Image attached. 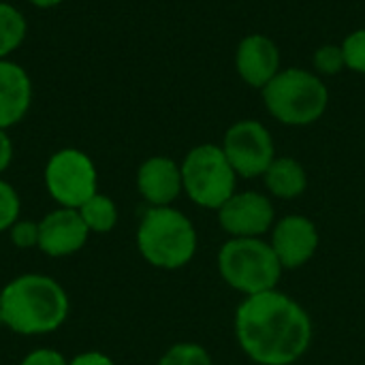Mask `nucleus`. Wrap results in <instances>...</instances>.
Listing matches in <instances>:
<instances>
[{
  "instance_id": "obj_1",
  "label": "nucleus",
  "mask_w": 365,
  "mask_h": 365,
  "mask_svg": "<svg viewBox=\"0 0 365 365\" xmlns=\"http://www.w3.org/2000/svg\"><path fill=\"white\" fill-rule=\"evenodd\" d=\"M242 351L259 365H291L312 342L308 312L280 291H265L242 302L235 314Z\"/></svg>"
},
{
  "instance_id": "obj_2",
  "label": "nucleus",
  "mask_w": 365,
  "mask_h": 365,
  "mask_svg": "<svg viewBox=\"0 0 365 365\" xmlns=\"http://www.w3.org/2000/svg\"><path fill=\"white\" fill-rule=\"evenodd\" d=\"M4 327L17 336H47L58 331L71 312L66 289L45 274H21L0 291Z\"/></svg>"
},
{
  "instance_id": "obj_3",
  "label": "nucleus",
  "mask_w": 365,
  "mask_h": 365,
  "mask_svg": "<svg viewBox=\"0 0 365 365\" xmlns=\"http://www.w3.org/2000/svg\"><path fill=\"white\" fill-rule=\"evenodd\" d=\"M137 248L152 267L180 269L197 252L195 225L171 205L148 207L137 227Z\"/></svg>"
},
{
  "instance_id": "obj_4",
  "label": "nucleus",
  "mask_w": 365,
  "mask_h": 365,
  "mask_svg": "<svg viewBox=\"0 0 365 365\" xmlns=\"http://www.w3.org/2000/svg\"><path fill=\"white\" fill-rule=\"evenodd\" d=\"M261 92L267 111L287 126L314 124L329 105L327 86L306 68L280 71Z\"/></svg>"
},
{
  "instance_id": "obj_5",
  "label": "nucleus",
  "mask_w": 365,
  "mask_h": 365,
  "mask_svg": "<svg viewBox=\"0 0 365 365\" xmlns=\"http://www.w3.org/2000/svg\"><path fill=\"white\" fill-rule=\"evenodd\" d=\"M218 269L229 287L250 297L274 291L284 267L272 244L259 237H233L218 252Z\"/></svg>"
},
{
  "instance_id": "obj_6",
  "label": "nucleus",
  "mask_w": 365,
  "mask_h": 365,
  "mask_svg": "<svg viewBox=\"0 0 365 365\" xmlns=\"http://www.w3.org/2000/svg\"><path fill=\"white\" fill-rule=\"evenodd\" d=\"M182 184L188 199L207 210H220L233 195L237 173L220 145L203 143L182 160Z\"/></svg>"
},
{
  "instance_id": "obj_7",
  "label": "nucleus",
  "mask_w": 365,
  "mask_h": 365,
  "mask_svg": "<svg viewBox=\"0 0 365 365\" xmlns=\"http://www.w3.org/2000/svg\"><path fill=\"white\" fill-rule=\"evenodd\" d=\"M47 195L58 207L79 210L98 192V171L94 160L79 148H62L53 152L43 171Z\"/></svg>"
},
{
  "instance_id": "obj_8",
  "label": "nucleus",
  "mask_w": 365,
  "mask_h": 365,
  "mask_svg": "<svg viewBox=\"0 0 365 365\" xmlns=\"http://www.w3.org/2000/svg\"><path fill=\"white\" fill-rule=\"evenodd\" d=\"M222 152L240 178L265 175L276 158V148L269 130L257 120H240L225 133Z\"/></svg>"
},
{
  "instance_id": "obj_9",
  "label": "nucleus",
  "mask_w": 365,
  "mask_h": 365,
  "mask_svg": "<svg viewBox=\"0 0 365 365\" xmlns=\"http://www.w3.org/2000/svg\"><path fill=\"white\" fill-rule=\"evenodd\" d=\"M92 233L73 207H56L38 220V250L51 259L79 252Z\"/></svg>"
},
{
  "instance_id": "obj_10",
  "label": "nucleus",
  "mask_w": 365,
  "mask_h": 365,
  "mask_svg": "<svg viewBox=\"0 0 365 365\" xmlns=\"http://www.w3.org/2000/svg\"><path fill=\"white\" fill-rule=\"evenodd\" d=\"M218 220L233 237H259L274 225V205L261 192H235L218 210Z\"/></svg>"
},
{
  "instance_id": "obj_11",
  "label": "nucleus",
  "mask_w": 365,
  "mask_h": 365,
  "mask_svg": "<svg viewBox=\"0 0 365 365\" xmlns=\"http://www.w3.org/2000/svg\"><path fill=\"white\" fill-rule=\"evenodd\" d=\"M272 248L282 267H302L314 257L319 248V231L306 216H287L274 227Z\"/></svg>"
},
{
  "instance_id": "obj_12",
  "label": "nucleus",
  "mask_w": 365,
  "mask_h": 365,
  "mask_svg": "<svg viewBox=\"0 0 365 365\" xmlns=\"http://www.w3.org/2000/svg\"><path fill=\"white\" fill-rule=\"evenodd\" d=\"M235 68L248 86L263 90L282 71L280 49L265 34H248L237 45Z\"/></svg>"
},
{
  "instance_id": "obj_13",
  "label": "nucleus",
  "mask_w": 365,
  "mask_h": 365,
  "mask_svg": "<svg viewBox=\"0 0 365 365\" xmlns=\"http://www.w3.org/2000/svg\"><path fill=\"white\" fill-rule=\"evenodd\" d=\"M137 190L150 207L171 205L184 190L182 167L169 156H152L143 160L137 169Z\"/></svg>"
},
{
  "instance_id": "obj_14",
  "label": "nucleus",
  "mask_w": 365,
  "mask_h": 365,
  "mask_svg": "<svg viewBox=\"0 0 365 365\" xmlns=\"http://www.w3.org/2000/svg\"><path fill=\"white\" fill-rule=\"evenodd\" d=\"M34 86L28 71L9 60H0V128L17 126L30 111Z\"/></svg>"
},
{
  "instance_id": "obj_15",
  "label": "nucleus",
  "mask_w": 365,
  "mask_h": 365,
  "mask_svg": "<svg viewBox=\"0 0 365 365\" xmlns=\"http://www.w3.org/2000/svg\"><path fill=\"white\" fill-rule=\"evenodd\" d=\"M265 186L267 190L278 199H297L304 195L308 186V175L302 163H297L291 156L274 158L269 169L265 171Z\"/></svg>"
},
{
  "instance_id": "obj_16",
  "label": "nucleus",
  "mask_w": 365,
  "mask_h": 365,
  "mask_svg": "<svg viewBox=\"0 0 365 365\" xmlns=\"http://www.w3.org/2000/svg\"><path fill=\"white\" fill-rule=\"evenodd\" d=\"M26 15L11 2L0 0V60H9L26 41Z\"/></svg>"
},
{
  "instance_id": "obj_17",
  "label": "nucleus",
  "mask_w": 365,
  "mask_h": 365,
  "mask_svg": "<svg viewBox=\"0 0 365 365\" xmlns=\"http://www.w3.org/2000/svg\"><path fill=\"white\" fill-rule=\"evenodd\" d=\"M77 212L83 218L90 233H109L113 231L120 218L115 201L103 192H96L94 197H90Z\"/></svg>"
},
{
  "instance_id": "obj_18",
  "label": "nucleus",
  "mask_w": 365,
  "mask_h": 365,
  "mask_svg": "<svg viewBox=\"0 0 365 365\" xmlns=\"http://www.w3.org/2000/svg\"><path fill=\"white\" fill-rule=\"evenodd\" d=\"M156 365H214L210 353L195 342H180L167 349Z\"/></svg>"
},
{
  "instance_id": "obj_19",
  "label": "nucleus",
  "mask_w": 365,
  "mask_h": 365,
  "mask_svg": "<svg viewBox=\"0 0 365 365\" xmlns=\"http://www.w3.org/2000/svg\"><path fill=\"white\" fill-rule=\"evenodd\" d=\"M21 214V199L13 184L0 175V233H6Z\"/></svg>"
},
{
  "instance_id": "obj_20",
  "label": "nucleus",
  "mask_w": 365,
  "mask_h": 365,
  "mask_svg": "<svg viewBox=\"0 0 365 365\" xmlns=\"http://www.w3.org/2000/svg\"><path fill=\"white\" fill-rule=\"evenodd\" d=\"M346 68L365 75V28L351 32L342 43Z\"/></svg>"
},
{
  "instance_id": "obj_21",
  "label": "nucleus",
  "mask_w": 365,
  "mask_h": 365,
  "mask_svg": "<svg viewBox=\"0 0 365 365\" xmlns=\"http://www.w3.org/2000/svg\"><path fill=\"white\" fill-rule=\"evenodd\" d=\"M314 68L321 75H338L342 68H346L342 45H323L314 53Z\"/></svg>"
},
{
  "instance_id": "obj_22",
  "label": "nucleus",
  "mask_w": 365,
  "mask_h": 365,
  "mask_svg": "<svg viewBox=\"0 0 365 365\" xmlns=\"http://www.w3.org/2000/svg\"><path fill=\"white\" fill-rule=\"evenodd\" d=\"M11 244L19 250H30V248H38V222L32 220H17L9 231Z\"/></svg>"
},
{
  "instance_id": "obj_23",
  "label": "nucleus",
  "mask_w": 365,
  "mask_h": 365,
  "mask_svg": "<svg viewBox=\"0 0 365 365\" xmlns=\"http://www.w3.org/2000/svg\"><path fill=\"white\" fill-rule=\"evenodd\" d=\"M19 365H68V359L53 349H36L30 351Z\"/></svg>"
},
{
  "instance_id": "obj_24",
  "label": "nucleus",
  "mask_w": 365,
  "mask_h": 365,
  "mask_svg": "<svg viewBox=\"0 0 365 365\" xmlns=\"http://www.w3.org/2000/svg\"><path fill=\"white\" fill-rule=\"evenodd\" d=\"M13 156H15V145H13V139L9 135V130L0 128V175L11 167L13 163Z\"/></svg>"
},
{
  "instance_id": "obj_25",
  "label": "nucleus",
  "mask_w": 365,
  "mask_h": 365,
  "mask_svg": "<svg viewBox=\"0 0 365 365\" xmlns=\"http://www.w3.org/2000/svg\"><path fill=\"white\" fill-rule=\"evenodd\" d=\"M68 365H115L111 357H107L101 351H86L68 359Z\"/></svg>"
},
{
  "instance_id": "obj_26",
  "label": "nucleus",
  "mask_w": 365,
  "mask_h": 365,
  "mask_svg": "<svg viewBox=\"0 0 365 365\" xmlns=\"http://www.w3.org/2000/svg\"><path fill=\"white\" fill-rule=\"evenodd\" d=\"M26 2H30L36 9H53V6L62 4L64 0H26Z\"/></svg>"
},
{
  "instance_id": "obj_27",
  "label": "nucleus",
  "mask_w": 365,
  "mask_h": 365,
  "mask_svg": "<svg viewBox=\"0 0 365 365\" xmlns=\"http://www.w3.org/2000/svg\"><path fill=\"white\" fill-rule=\"evenodd\" d=\"M0 327H4V321H2V304H0Z\"/></svg>"
}]
</instances>
